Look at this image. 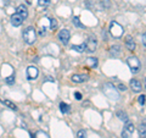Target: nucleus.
<instances>
[{"label": "nucleus", "instance_id": "obj_1", "mask_svg": "<svg viewBox=\"0 0 146 138\" xmlns=\"http://www.w3.org/2000/svg\"><path fill=\"white\" fill-rule=\"evenodd\" d=\"M102 92L104 94L107 96L108 99L111 100H115V102H117V100H119V93H118V90L115 86H113L112 83H110V82H107V83H104L102 86Z\"/></svg>", "mask_w": 146, "mask_h": 138}, {"label": "nucleus", "instance_id": "obj_2", "mask_svg": "<svg viewBox=\"0 0 146 138\" xmlns=\"http://www.w3.org/2000/svg\"><path fill=\"white\" fill-rule=\"evenodd\" d=\"M23 39H25V42L27 44H29V45L34 44V42L36 40V31H35L34 27L29 26V27H27V28L25 29V32H23Z\"/></svg>", "mask_w": 146, "mask_h": 138}, {"label": "nucleus", "instance_id": "obj_3", "mask_svg": "<svg viewBox=\"0 0 146 138\" xmlns=\"http://www.w3.org/2000/svg\"><path fill=\"white\" fill-rule=\"evenodd\" d=\"M110 33H111L113 38H121L123 33H124V28H123L118 22L112 21L111 23H110Z\"/></svg>", "mask_w": 146, "mask_h": 138}, {"label": "nucleus", "instance_id": "obj_4", "mask_svg": "<svg viewBox=\"0 0 146 138\" xmlns=\"http://www.w3.org/2000/svg\"><path fill=\"white\" fill-rule=\"evenodd\" d=\"M128 66H129L131 73H138L141 70V62L136 56H129L127 59Z\"/></svg>", "mask_w": 146, "mask_h": 138}, {"label": "nucleus", "instance_id": "obj_5", "mask_svg": "<svg viewBox=\"0 0 146 138\" xmlns=\"http://www.w3.org/2000/svg\"><path fill=\"white\" fill-rule=\"evenodd\" d=\"M85 44V50H88L89 53H93L98 48V40H96V37L95 36H90L88 39H86V42L84 43Z\"/></svg>", "mask_w": 146, "mask_h": 138}, {"label": "nucleus", "instance_id": "obj_6", "mask_svg": "<svg viewBox=\"0 0 146 138\" xmlns=\"http://www.w3.org/2000/svg\"><path fill=\"white\" fill-rule=\"evenodd\" d=\"M135 130V127L133 125V122L130 121H125V125H124V128L122 131V138H131V135Z\"/></svg>", "mask_w": 146, "mask_h": 138}, {"label": "nucleus", "instance_id": "obj_7", "mask_svg": "<svg viewBox=\"0 0 146 138\" xmlns=\"http://www.w3.org/2000/svg\"><path fill=\"white\" fill-rule=\"evenodd\" d=\"M70 38H71V33L68 29H61L60 33H58V39H60V42L62 44H68L70 42Z\"/></svg>", "mask_w": 146, "mask_h": 138}, {"label": "nucleus", "instance_id": "obj_8", "mask_svg": "<svg viewBox=\"0 0 146 138\" xmlns=\"http://www.w3.org/2000/svg\"><path fill=\"white\" fill-rule=\"evenodd\" d=\"M38 75H39V71L35 66H29L27 68V78H28L29 81L35 80V78L38 77Z\"/></svg>", "mask_w": 146, "mask_h": 138}, {"label": "nucleus", "instance_id": "obj_9", "mask_svg": "<svg viewBox=\"0 0 146 138\" xmlns=\"http://www.w3.org/2000/svg\"><path fill=\"white\" fill-rule=\"evenodd\" d=\"M22 23H23V18L18 15V13H13V15L11 16V25L15 26V27H18Z\"/></svg>", "mask_w": 146, "mask_h": 138}, {"label": "nucleus", "instance_id": "obj_10", "mask_svg": "<svg viewBox=\"0 0 146 138\" xmlns=\"http://www.w3.org/2000/svg\"><path fill=\"white\" fill-rule=\"evenodd\" d=\"M121 54H122V48L119 45H113V47H111V49H110V55H111L112 58H119Z\"/></svg>", "mask_w": 146, "mask_h": 138}, {"label": "nucleus", "instance_id": "obj_11", "mask_svg": "<svg viewBox=\"0 0 146 138\" xmlns=\"http://www.w3.org/2000/svg\"><path fill=\"white\" fill-rule=\"evenodd\" d=\"M125 47L128 50H130V52H133V50H135V42H134V39L131 38L130 36H128L127 38H125Z\"/></svg>", "mask_w": 146, "mask_h": 138}, {"label": "nucleus", "instance_id": "obj_12", "mask_svg": "<svg viewBox=\"0 0 146 138\" xmlns=\"http://www.w3.org/2000/svg\"><path fill=\"white\" fill-rule=\"evenodd\" d=\"M16 13H18L22 18H27L28 17V10H27V7L25 6V5H20L17 7V10H16Z\"/></svg>", "mask_w": 146, "mask_h": 138}, {"label": "nucleus", "instance_id": "obj_13", "mask_svg": "<svg viewBox=\"0 0 146 138\" xmlns=\"http://www.w3.org/2000/svg\"><path fill=\"white\" fill-rule=\"evenodd\" d=\"M72 82H74V83H83V82H85L86 80H88V76L85 75H73L71 77Z\"/></svg>", "mask_w": 146, "mask_h": 138}, {"label": "nucleus", "instance_id": "obj_14", "mask_svg": "<svg viewBox=\"0 0 146 138\" xmlns=\"http://www.w3.org/2000/svg\"><path fill=\"white\" fill-rule=\"evenodd\" d=\"M130 88L134 92H141L143 89V86H141V82L138 80H131L130 81Z\"/></svg>", "mask_w": 146, "mask_h": 138}, {"label": "nucleus", "instance_id": "obj_15", "mask_svg": "<svg viewBox=\"0 0 146 138\" xmlns=\"http://www.w3.org/2000/svg\"><path fill=\"white\" fill-rule=\"evenodd\" d=\"M86 66H89L90 68H95L98 66V59L96 58H88L85 60Z\"/></svg>", "mask_w": 146, "mask_h": 138}, {"label": "nucleus", "instance_id": "obj_16", "mask_svg": "<svg viewBox=\"0 0 146 138\" xmlns=\"http://www.w3.org/2000/svg\"><path fill=\"white\" fill-rule=\"evenodd\" d=\"M139 136H140V138H146V125H145V122L140 123V126H139Z\"/></svg>", "mask_w": 146, "mask_h": 138}, {"label": "nucleus", "instance_id": "obj_17", "mask_svg": "<svg viewBox=\"0 0 146 138\" xmlns=\"http://www.w3.org/2000/svg\"><path fill=\"white\" fill-rule=\"evenodd\" d=\"M60 110L63 113V114H68L71 111V107L68 104H66V103H61L60 104Z\"/></svg>", "mask_w": 146, "mask_h": 138}, {"label": "nucleus", "instance_id": "obj_18", "mask_svg": "<svg viewBox=\"0 0 146 138\" xmlns=\"http://www.w3.org/2000/svg\"><path fill=\"white\" fill-rule=\"evenodd\" d=\"M72 49L76 50L78 53H84L85 52V44H80V45H72Z\"/></svg>", "mask_w": 146, "mask_h": 138}, {"label": "nucleus", "instance_id": "obj_19", "mask_svg": "<svg viewBox=\"0 0 146 138\" xmlns=\"http://www.w3.org/2000/svg\"><path fill=\"white\" fill-rule=\"evenodd\" d=\"M73 25H74L76 27H79V28H84V25L80 22V20H79L78 16H74V17H73Z\"/></svg>", "mask_w": 146, "mask_h": 138}, {"label": "nucleus", "instance_id": "obj_20", "mask_svg": "<svg viewBox=\"0 0 146 138\" xmlns=\"http://www.w3.org/2000/svg\"><path fill=\"white\" fill-rule=\"evenodd\" d=\"M3 104H4V105H6V107H9L11 110H15V111L17 110V107H16V105L13 104L12 102H10V100H3Z\"/></svg>", "mask_w": 146, "mask_h": 138}, {"label": "nucleus", "instance_id": "obj_21", "mask_svg": "<svg viewBox=\"0 0 146 138\" xmlns=\"http://www.w3.org/2000/svg\"><path fill=\"white\" fill-rule=\"evenodd\" d=\"M117 116L122 121H128V115L124 111H117Z\"/></svg>", "mask_w": 146, "mask_h": 138}, {"label": "nucleus", "instance_id": "obj_22", "mask_svg": "<svg viewBox=\"0 0 146 138\" xmlns=\"http://www.w3.org/2000/svg\"><path fill=\"white\" fill-rule=\"evenodd\" d=\"M50 3H51V0H38V4L40 6H49Z\"/></svg>", "mask_w": 146, "mask_h": 138}, {"label": "nucleus", "instance_id": "obj_23", "mask_svg": "<svg viewBox=\"0 0 146 138\" xmlns=\"http://www.w3.org/2000/svg\"><path fill=\"white\" fill-rule=\"evenodd\" d=\"M35 138H49V136H48V133H45L43 131H39V132H36Z\"/></svg>", "mask_w": 146, "mask_h": 138}, {"label": "nucleus", "instance_id": "obj_24", "mask_svg": "<svg viewBox=\"0 0 146 138\" xmlns=\"http://www.w3.org/2000/svg\"><path fill=\"white\" fill-rule=\"evenodd\" d=\"M56 27H57V21L55 18H50V28L54 31V29H56Z\"/></svg>", "mask_w": 146, "mask_h": 138}, {"label": "nucleus", "instance_id": "obj_25", "mask_svg": "<svg viewBox=\"0 0 146 138\" xmlns=\"http://www.w3.org/2000/svg\"><path fill=\"white\" fill-rule=\"evenodd\" d=\"M101 6L104 9H108L111 6V4H110V0H101Z\"/></svg>", "mask_w": 146, "mask_h": 138}, {"label": "nucleus", "instance_id": "obj_26", "mask_svg": "<svg viewBox=\"0 0 146 138\" xmlns=\"http://www.w3.org/2000/svg\"><path fill=\"white\" fill-rule=\"evenodd\" d=\"M77 137H78V138H88V137H86V132L84 130L78 131V133H77Z\"/></svg>", "mask_w": 146, "mask_h": 138}, {"label": "nucleus", "instance_id": "obj_27", "mask_svg": "<svg viewBox=\"0 0 146 138\" xmlns=\"http://www.w3.org/2000/svg\"><path fill=\"white\" fill-rule=\"evenodd\" d=\"M13 82H15V76H13V75L9 76V77L6 78V83H7V84H12Z\"/></svg>", "mask_w": 146, "mask_h": 138}, {"label": "nucleus", "instance_id": "obj_28", "mask_svg": "<svg viewBox=\"0 0 146 138\" xmlns=\"http://www.w3.org/2000/svg\"><path fill=\"white\" fill-rule=\"evenodd\" d=\"M138 102L141 104V105H145V95L144 94H141L138 96Z\"/></svg>", "mask_w": 146, "mask_h": 138}, {"label": "nucleus", "instance_id": "obj_29", "mask_svg": "<svg viewBox=\"0 0 146 138\" xmlns=\"http://www.w3.org/2000/svg\"><path fill=\"white\" fill-rule=\"evenodd\" d=\"M74 96H76V99H77V100H82V99H83V95H82L79 92H76V93H74Z\"/></svg>", "mask_w": 146, "mask_h": 138}, {"label": "nucleus", "instance_id": "obj_30", "mask_svg": "<svg viewBox=\"0 0 146 138\" xmlns=\"http://www.w3.org/2000/svg\"><path fill=\"white\" fill-rule=\"evenodd\" d=\"M118 89H119V90H122V92H124V90H127V87L124 86V84H119V86H118Z\"/></svg>", "mask_w": 146, "mask_h": 138}, {"label": "nucleus", "instance_id": "obj_31", "mask_svg": "<svg viewBox=\"0 0 146 138\" xmlns=\"http://www.w3.org/2000/svg\"><path fill=\"white\" fill-rule=\"evenodd\" d=\"M141 38H143V44H144V47L146 45V34L143 33V36H141Z\"/></svg>", "mask_w": 146, "mask_h": 138}]
</instances>
